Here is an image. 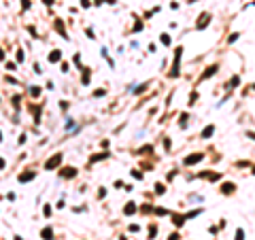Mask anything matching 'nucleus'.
I'll list each match as a JSON object with an SVG mask.
<instances>
[{
    "mask_svg": "<svg viewBox=\"0 0 255 240\" xmlns=\"http://www.w3.org/2000/svg\"><path fill=\"white\" fill-rule=\"evenodd\" d=\"M202 157H204V153H196V155L185 157V166H189V164H196V162H200Z\"/></svg>",
    "mask_w": 255,
    "mask_h": 240,
    "instance_id": "20e7f679",
    "label": "nucleus"
},
{
    "mask_svg": "<svg viewBox=\"0 0 255 240\" xmlns=\"http://www.w3.org/2000/svg\"><path fill=\"white\" fill-rule=\"evenodd\" d=\"M32 179H34V172H28V174L24 172V174H19V181H21V183H26V181H32Z\"/></svg>",
    "mask_w": 255,
    "mask_h": 240,
    "instance_id": "9d476101",
    "label": "nucleus"
},
{
    "mask_svg": "<svg viewBox=\"0 0 255 240\" xmlns=\"http://www.w3.org/2000/svg\"><path fill=\"white\" fill-rule=\"evenodd\" d=\"M238 83H240V77L238 74H234L230 79V83H228V87H238Z\"/></svg>",
    "mask_w": 255,
    "mask_h": 240,
    "instance_id": "6e6552de",
    "label": "nucleus"
},
{
    "mask_svg": "<svg viewBox=\"0 0 255 240\" xmlns=\"http://www.w3.org/2000/svg\"><path fill=\"white\" fill-rule=\"evenodd\" d=\"M134 210H136V208H134V202H130V206H125V215H132Z\"/></svg>",
    "mask_w": 255,
    "mask_h": 240,
    "instance_id": "4468645a",
    "label": "nucleus"
},
{
    "mask_svg": "<svg viewBox=\"0 0 255 240\" xmlns=\"http://www.w3.org/2000/svg\"><path fill=\"white\" fill-rule=\"evenodd\" d=\"M213 134H215V125L210 123V125H206V128L202 130V138H210Z\"/></svg>",
    "mask_w": 255,
    "mask_h": 240,
    "instance_id": "0eeeda50",
    "label": "nucleus"
},
{
    "mask_svg": "<svg viewBox=\"0 0 255 240\" xmlns=\"http://www.w3.org/2000/svg\"><path fill=\"white\" fill-rule=\"evenodd\" d=\"M60 58H62V53H60V51H53V53L49 55V62H58Z\"/></svg>",
    "mask_w": 255,
    "mask_h": 240,
    "instance_id": "f8f14e48",
    "label": "nucleus"
},
{
    "mask_svg": "<svg viewBox=\"0 0 255 240\" xmlns=\"http://www.w3.org/2000/svg\"><path fill=\"white\" fill-rule=\"evenodd\" d=\"M177 238H179V236H177V234H172V236H170L168 240H177Z\"/></svg>",
    "mask_w": 255,
    "mask_h": 240,
    "instance_id": "a211bd4d",
    "label": "nucleus"
},
{
    "mask_svg": "<svg viewBox=\"0 0 255 240\" xmlns=\"http://www.w3.org/2000/svg\"><path fill=\"white\" fill-rule=\"evenodd\" d=\"M217 64H213V66H208L206 70H204V74H202V77H200V81H204V79H208V77H210V74H215V72H217Z\"/></svg>",
    "mask_w": 255,
    "mask_h": 240,
    "instance_id": "39448f33",
    "label": "nucleus"
},
{
    "mask_svg": "<svg viewBox=\"0 0 255 240\" xmlns=\"http://www.w3.org/2000/svg\"><path fill=\"white\" fill-rule=\"evenodd\" d=\"M236 240H244V229L243 228L236 229Z\"/></svg>",
    "mask_w": 255,
    "mask_h": 240,
    "instance_id": "ddd939ff",
    "label": "nucleus"
},
{
    "mask_svg": "<svg viewBox=\"0 0 255 240\" xmlns=\"http://www.w3.org/2000/svg\"><path fill=\"white\" fill-rule=\"evenodd\" d=\"M238 38H240V34H238V32H234V34H232L228 40H230V43H234V40H238Z\"/></svg>",
    "mask_w": 255,
    "mask_h": 240,
    "instance_id": "dca6fc26",
    "label": "nucleus"
},
{
    "mask_svg": "<svg viewBox=\"0 0 255 240\" xmlns=\"http://www.w3.org/2000/svg\"><path fill=\"white\" fill-rule=\"evenodd\" d=\"M0 58H2V49H0Z\"/></svg>",
    "mask_w": 255,
    "mask_h": 240,
    "instance_id": "6ab92c4d",
    "label": "nucleus"
},
{
    "mask_svg": "<svg viewBox=\"0 0 255 240\" xmlns=\"http://www.w3.org/2000/svg\"><path fill=\"white\" fill-rule=\"evenodd\" d=\"M181 51H183V49L179 47V49H177V53H174V64H172L170 77H177V74H179V62H181Z\"/></svg>",
    "mask_w": 255,
    "mask_h": 240,
    "instance_id": "f257e3e1",
    "label": "nucleus"
},
{
    "mask_svg": "<svg viewBox=\"0 0 255 240\" xmlns=\"http://www.w3.org/2000/svg\"><path fill=\"white\" fill-rule=\"evenodd\" d=\"M60 162H62V153H55V155H53L47 164H45V170H53L58 164H60Z\"/></svg>",
    "mask_w": 255,
    "mask_h": 240,
    "instance_id": "7ed1b4c3",
    "label": "nucleus"
},
{
    "mask_svg": "<svg viewBox=\"0 0 255 240\" xmlns=\"http://www.w3.org/2000/svg\"><path fill=\"white\" fill-rule=\"evenodd\" d=\"M253 174H255V168H253Z\"/></svg>",
    "mask_w": 255,
    "mask_h": 240,
    "instance_id": "aec40b11",
    "label": "nucleus"
},
{
    "mask_svg": "<svg viewBox=\"0 0 255 240\" xmlns=\"http://www.w3.org/2000/svg\"><path fill=\"white\" fill-rule=\"evenodd\" d=\"M221 191L223 193H234L236 191V185H234V183H223V185H221Z\"/></svg>",
    "mask_w": 255,
    "mask_h": 240,
    "instance_id": "423d86ee",
    "label": "nucleus"
},
{
    "mask_svg": "<svg viewBox=\"0 0 255 240\" xmlns=\"http://www.w3.org/2000/svg\"><path fill=\"white\" fill-rule=\"evenodd\" d=\"M155 191L158 193H166V187H164L162 183H158V185H155Z\"/></svg>",
    "mask_w": 255,
    "mask_h": 240,
    "instance_id": "2eb2a0df",
    "label": "nucleus"
},
{
    "mask_svg": "<svg viewBox=\"0 0 255 240\" xmlns=\"http://www.w3.org/2000/svg\"><path fill=\"white\" fill-rule=\"evenodd\" d=\"M208 21H210V15H208V13H202L200 19L196 21V30H204V28L208 26Z\"/></svg>",
    "mask_w": 255,
    "mask_h": 240,
    "instance_id": "f03ea898",
    "label": "nucleus"
},
{
    "mask_svg": "<svg viewBox=\"0 0 255 240\" xmlns=\"http://www.w3.org/2000/svg\"><path fill=\"white\" fill-rule=\"evenodd\" d=\"M77 174V170L74 168H64V172H62V176H66V179H70V176H74Z\"/></svg>",
    "mask_w": 255,
    "mask_h": 240,
    "instance_id": "1a4fd4ad",
    "label": "nucleus"
},
{
    "mask_svg": "<svg viewBox=\"0 0 255 240\" xmlns=\"http://www.w3.org/2000/svg\"><path fill=\"white\" fill-rule=\"evenodd\" d=\"M40 236H45V240H53L51 236H53V232H51V228H45L43 232H40Z\"/></svg>",
    "mask_w": 255,
    "mask_h": 240,
    "instance_id": "9b49d317",
    "label": "nucleus"
},
{
    "mask_svg": "<svg viewBox=\"0 0 255 240\" xmlns=\"http://www.w3.org/2000/svg\"><path fill=\"white\" fill-rule=\"evenodd\" d=\"M162 43H164V45H170V36H166V34H162Z\"/></svg>",
    "mask_w": 255,
    "mask_h": 240,
    "instance_id": "f3484780",
    "label": "nucleus"
}]
</instances>
